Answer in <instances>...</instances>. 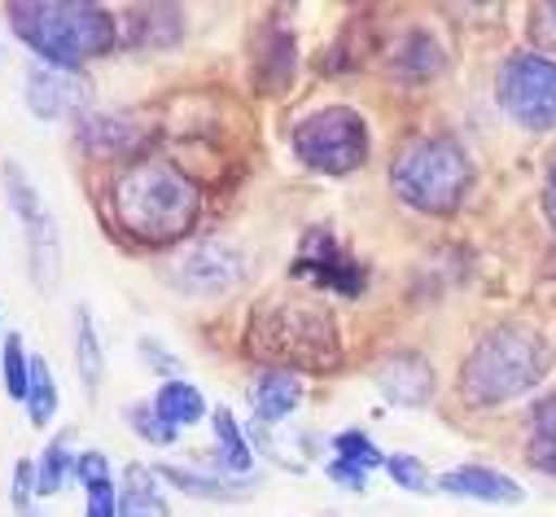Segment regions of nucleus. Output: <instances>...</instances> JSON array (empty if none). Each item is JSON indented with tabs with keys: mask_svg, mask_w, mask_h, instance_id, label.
Wrapping results in <instances>:
<instances>
[{
	"mask_svg": "<svg viewBox=\"0 0 556 517\" xmlns=\"http://www.w3.org/2000/svg\"><path fill=\"white\" fill-rule=\"evenodd\" d=\"M114 219L127 237L146 245H172L193 232L202 215V189L172 163H131L114 180Z\"/></svg>",
	"mask_w": 556,
	"mask_h": 517,
	"instance_id": "f257e3e1",
	"label": "nucleus"
},
{
	"mask_svg": "<svg viewBox=\"0 0 556 517\" xmlns=\"http://www.w3.org/2000/svg\"><path fill=\"white\" fill-rule=\"evenodd\" d=\"M250 355L290 373H333L342 364L338 320L316 299H263L250 316Z\"/></svg>",
	"mask_w": 556,
	"mask_h": 517,
	"instance_id": "f03ea898",
	"label": "nucleus"
},
{
	"mask_svg": "<svg viewBox=\"0 0 556 517\" xmlns=\"http://www.w3.org/2000/svg\"><path fill=\"white\" fill-rule=\"evenodd\" d=\"M10 23L18 40L58 71H79L88 58H101L118 45V23L110 10L88 0H14Z\"/></svg>",
	"mask_w": 556,
	"mask_h": 517,
	"instance_id": "7ed1b4c3",
	"label": "nucleus"
},
{
	"mask_svg": "<svg viewBox=\"0 0 556 517\" xmlns=\"http://www.w3.org/2000/svg\"><path fill=\"white\" fill-rule=\"evenodd\" d=\"M547 360H552V351L534 329L500 325L486 338H478V346L469 351L465 373H460V395L473 408L508 404L543 381Z\"/></svg>",
	"mask_w": 556,
	"mask_h": 517,
	"instance_id": "20e7f679",
	"label": "nucleus"
},
{
	"mask_svg": "<svg viewBox=\"0 0 556 517\" xmlns=\"http://www.w3.org/2000/svg\"><path fill=\"white\" fill-rule=\"evenodd\" d=\"M390 185L412 211L452 215L473 185V163L452 137H412L390 163Z\"/></svg>",
	"mask_w": 556,
	"mask_h": 517,
	"instance_id": "39448f33",
	"label": "nucleus"
},
{
	"mask_svg": "<svg viewBox=\"0 0 556 517\" xmlns=\"http://www.w3.org/2000/svg\"><path fill=\"white\" fill-rule=\"evenodd\" d=\"M294 154L312 172L351 176L368 163V123L355 105H320L299 118Z\"/></svg>",
	"mask_w": 556,
	"mask_h": 517,
	"instance_id": "423d86ee",
	"label": "nucleus"
},
{
	"mask_svg": "<svg viewBox=\"0 0 556 517\" xmlns=\"http://www.w3.org/2000/svg\"><path fill=\"white\" fill-rule=\"evenodd\" d=\"M500 110L530 133H556V62L543 53H513L495 75Z\"/></svg>",
	"mask_w": 556,
	"mask_h": 517,
	"instance_id": "0eeeda50",
	"label": "nucleus"
},
{
	"mask_svg": "<svg viewBox=\"0 0 556 517\" xmlns=\"http://www.w3.org/2000/svg\"><path fill=\"white\" fill-rule=\"evenodd\" d=\"M5 185H10V202L27 228V258H31V277L36 286L49 294L58 286V268H62V237H58V224L49 215V206L40 202V193L23 180V172L10 163L5 167Z\"/></svg>",
	"mask_w": 556,
	"mask_h": 517,
	"instance_id": "6e6552de",
	"label": "nucleus"
},
{
	"mask_svg": "<svg viewBox=\"0 0 556 517\" xmlns=\"http://www.w3.org/2000/svg\"><path fill=\"white\" fill-rule=\"evenodd\" d=\"M294 277H299V281H312V286H320V290H333V294H342V299H359L364 286H368L364 268L338 245V237H333L329 228H312V232L303 237V250H299V258H294Z\"/></svg>",
	"mask_w": 556,
	"mask_h": 517,
	"instance_id": "1a4fd4ad",
	"label": "nucleus"
},
{
	"mask_svg": "<svg viewBox=\"0 0 556 517\" xmlns=\"http://www.w3.org/2000/svg\"><path fill=\"white\" fill-rule=\"evenodd\" d=\"M241 273H245L241 268V254L228 241H219V237L193 241L176 258V286L185 294H193V299H219V294H228L241 281Z\"/></svg>",
	"mask_w": 556,
	"mask_h": 517,
	"instance_id": "9d476101",
	"label": "nucleus"
},
{
	"mask_svg": "<svg viewBox=\"0 0 556 517\" xmlns=\"http://www.w3.org/2000/svg\"><path fill=\"white\" fill-rule=\"evenodd\" d=\"M88 97H92V84L79 71H58V66H31L27 71V105L45 123L79 114L88 105Z\"/></svg>",
	"mask_w": 556,
	"mask_h": 517,
	"instance_id": "9b49d317",
	"label": "nucleus"
},
{
	"mask_svg": "<svg viewBox=\"0 0 556 517\" xmlns=\"http://www.w3.org/2000/svg\"><path fill=\"white\" fill-rule=\"evenodd\" d=\"M377 386L381 395L394 404V408H426L434 400V373H430V360L416 355V351H394L377 364Z\"/></svg>",
	"mask_w": 556,
	"mask_h": 517,
	"instance_id": "f8f14e48",
	"label": "nucleus"
},
{
	"mask_svg": "<svg viewBox=\"0 0 556 517\" xmlns=\"http://www.w3.org/2000/svg\"><path fill=\"white\" fill-rule=\"evenodd\" d=\"M439 491H452V495H465V500H482V504H521L526 500V487L491 465H456L447 474L434 478Z\"/></svg>",
	"mask_w": 556,
	"mask_h": 517,
	"instance_id": "ddd939ff",
	"label": "nucleus"
},
{
	"mask_svg": "<svg viewBox=\"0 0 556 517\" xmlns=\"http://www.w3.org/2000/svg\"><path fill=\"white\" fill-rule=\"evenodd\" d=\"M250 404L258 413V426H281L294 417V408L303 404V377L290 373V368H267L254 391H250Z\"/></svg>",
	"mask_w": 556,
	"mask_h": 517,
	"instance_id": "4468645a",
	"label": "nucleus"
},
{
	"mask_svg": "<svg viewBox=\"0 0 556 517\" xmlns=\"http://www.w3.org/2000/svg\"><path fill=\"white\" fill-rule=\"evenodd\" d=\"M172 487H180L185 495H206V500H241L254 491L250 478H215V474H198V469H185V465H163L159 469Z\"/></svg>",
	"mask_w": 556,
	"mask_h": 517,
	"instance_id": "2eb2a0df",
	"label": "nucleus"
},
{
	"mask_svg": "<svg viewBox=\"0 0 556 517\" xmlns=\"http://www.w3.org/2000/svg\"><path fill=\"white\" fill-rule=\"evenodd\" d=\"M118 517H172L167 500L159 495V478L146 465H127V487L118 495Z\"/></svg>",
	"mask_w": 556,
	"mask_h": 517,
	"instance_id": "dca6fc26",
	"label": "nucleus"
},
{
	"mask_svg": "<svg viewBox=\"0 0 556 517\" xmlns=\"http://www.w3.org/2000/svg\"><path fill=\"white\" fill-rule=\"evenodd\" d=\"M526 456L534 469L552 474L556 478V395L539 400L534 413H530V443H526Z\"/></svg>",
	"mask_w": 556,
	"mask_h": 517,
	"instance_id": "f3484780",
	"label": "nucleus"
},
{
	"mask_svg": "<svg viewBox=\"0 0 556 517\" xmlns=\"http://www.w3.org/2000/svg\"><path fill=\"white\" fill-rule=\"evenodd\" d=\"M154 408H159L163 421H172L176 430H180V426H198V421L206 417V400H202V391H198V386H189V381H180V377L163 381V391H159Z\"/></svg>",
	"mask_w": 556,
	"mask_h": 517,
	"instance_id": "a211bd4d",
	"label": "nucleus"
},
{
	"mask_svg": "<svg viewBox=\"0 0 556 517\" xmlns=\"http://www.w3.org/2000/svg\"><path fill=\"white\" fill-rule=\"evenodd\" d=\"M84 146L92 154H127V150L141 146V133H136V123L123 114H101L84 127Z\"/></svg>",
	"mask_w": 556,
	"mask_h": 517,
	"instance_id": "6ab92c4d",
	"label": "nucleus"
},
{
	"mask_svg": "<svg viewBox=\"0 0 556 517\" xmlns=\"http://www.w3.org/2000/svg\"><path fill=\"white\" fill-rule=\"evenodd\" d=\"M58 413V386H53V373H49V360L45 355H31V381H27V417L31 426H49Z\"/></svg>",
	"mask_w": 556,
	"mask_h": 517,
	"instance_id": "aec40b11",
	"label": "nucleus"
},
{
	"mask_svg": "<svg viewBox=\"0 0 556 517\" xmlns=\"http://www.w3.org/2000/svg\"><path fill=\"white\" fill-rule=\"evenodd\" d=\"M215 434H219V447H224L219 465H224L232 478L250 474L254 452H250V443H245V434H241V426H237V417H232L228 408H215Z\"/></svg>",
	"mask_w": 556,
	"mask_h": 517,
	"instance_id": "412c9836",
	"label": "nucleus"
},
{
	"mask_svg": "<svg viewBox=\"0 0 556 517\" xmlns=\"http://www.w3.org/2000/svg\"><path fill=\"white\" fill-rule=\"evenodd\" d=\"M75 325H79V338H75L79 377H84V391H88V395H97V381H101V338H97V325H92V316H88L84 307H79Z\"/></svg>",
	"mask_w": 556,
	"mask_h": 517,
	"instance_id": "4be33fe9",
	"label": "nucleus"
},
{
	"mask_svg": "<svg viewBox=\"0 0 556 517\" xmlns=\"http://www.w3.org/2000/svg\"><path fill=\"white\" fill-rule=\"evenodd\" d=\"M66 474H75L71 447H66V439H53L40 456V469H36V495H58L66 487Z\"/></svg>",
	"mask_w": 556,
	"mask_h": 517,
	"instance_id": "5701e85b",
	"label": "nucleus"
},
{
	"mask_svg": "<svg viewBox=\"0 0 556 517\" xmlns=\"http://www.w3.org/2000/svg\"><path fill=\"white\" fill-rule=\"evenodd\" d=\"M123 421H127L136 434H141L146 443H159V447H172L176 434H180L172 421H163V413H159L154 404H127V408H123Z\"/></svg>",
	"mask_w": 556,
	"mask_h": 517,
	"instance_id": "b1692460",
	"label": "nucleus"
},
{
	"mask_svg": "<svg viewBox=\"0 0 556 517\" xmlns=\"http://www.w3.org/2000/svg\"><path fill=\"white\" fill-rule=\"evenodd\" d=\"M0 373H5V391L10 400H23L27 404V381H31V364L23 355V342L10 333L5 338V351H0Z\"/></svg>",
	"mask_w": 556,
	"mask_h": 517,
	"instance_id": "393cba45",
	"label": "nucleus"
},
{
	"mask_svg": "<svg viewBox=\"0 0 556 517\" xmlns=\"http://www.w3.org/2000/svg\"><path fill=\"white\" fill-rule=\"evenodd\" d=\"M386 474L403 487V491H416V495H430L439 491V482L430 478V469L416 461V456H386Z\"/></svg>",
	"mask_w": 556,
	"mask_h": 517,
	"instance_id": "a878e982",
	"label": "nucleus"
},
{
	"mask_svg": "<svg viewBox=\"0 0 556 517\" xmlns=\"http://www.w3.org/2000/svg\"><path fill=\"white\" fill-rule=\"evenodd\" d=\"M421 58H430V62L443 66V49H439L426 31H412V36L403 40V49H399V71H403V75H430V66H426Z\"/></svg>",
	"mask_w": 556,
	"mask_h": 517,
	"instance_id": "bb28decb",
	"label": "nucleus"
},
{
	"mask_svg": "<svg viewBox=\"0 0 556 517\" xmlns=\"http://www.w3.org/2000/svg\"><path fill=\"white\" fill-rule=\"evenodd\" d=\"M333 447H338V461H346V465H355V469H377V465H386V456H381V447H372L368 443V434H359V430H346V434H338L333 439Z\"/></svg>",
	"mask_w": 556,
	"mask_h": 517,
	"instance_id": "cd10ccee",
	"label": "nucleus"
},
{
	"mask_svg": "<svg viewBox=\"0 0 556 517\" xmlns=\"http://www.w3.org/2000/svg\"><path fill=\"white\" fill-rule=\"evenodd\" d=\"M530 36L543 53H556V0H543L530 10Z\"/></svg>",
	"mask_w": 556,
	"mask_h": 517,
	"instance_id": "c85d7f7f",
	"label": "nucleus"
},
{
	"mask_svg": "<svg viewBox=\"0 0 556 517\" xmlns=\"http://www.w3.org/2000/svg\"><path fill=\"white\" fill-rule=\"evenodd\" d=\"M75 478H79L84 487L110 482V461H105V452H84V456H75Z\"/></svg>",
	"mask_w": 556,
	"mask_h": 517,
	"instance_id": "c756f323",
	"label": "nucleus"
},
{
	"mask_svg": "<svg viewBox=\"0 0 556 517\" xmlns=\"http://www.w3.org/2000/svg\"><path fill=\"white\" fill-rule=\"evenodd\" d=\"M84 517H118V495H114L110 482L88 487V513Z\"/></svg>",
	"mask_w": 556,
	"mask_h": 517,
	"instance_id": "7c9ffc66",
	"label": "nucleus"
},
{
	"mask_svg": "<svg viewBox=\"0 0 556 517\" xmlns=\"http://www.w3.org/2000/svg\"><path fill=\"white\" fill-rule=\"evenodd\" d=\"M329 478H333L338 487H351V491H364V487H368L364 469H355V465H346V461H333V465H329Z\"/></svg>",
	"mask_w": 556,
	"mask_h": 517,
	"instance_id": "2f4dec72",
	"label": "nucleus"
},
{
	"mask_svg": "<svg viewBox=\"0 0 556 517\" xmlns=\"http://www.w3.org/2000/svg\"><path fill=\"white\" fill-rule=\"evenodd\" d=\"M31 478H36L31 461H18V478H14V504H18V508H27V495L36 491V482H31Z\"/></svg>",
	"mask_w": 556,
	"mask_h": 517,
	"instance_id": "473e14b6",
	"label": "nucleus"
},
{
	"mask_svg": "<svg viewBox=\"0 0 556 517\" xmlns=\"http://www.w3.org/2000/svg\"><path fill=\"white\" fill-rule=\"evenodd\" d=\"M543 211H547V219H552V228H556V163H552L547 185H543Z\"/></svg>",
	"mask_w": 556,
	"mask_h": 517,
	"instance_id": "72a5a7b5",
	"label": "nucleus"
},
{
	"mask_svg": "<svg viewBox=\"0 0 556 517\" xmlns=\"http://www.w3.org/2000/svg\"><path fill=\"white\" fill-rule=\"evenodd\" d=\"M0 351H5V333H0Z\"/></svg>",
	"mask_w": 556,
	"mask_h": 517,
	"instance_id": "f704fd0d",
	"label": "nucleus"
}]
</instances>
